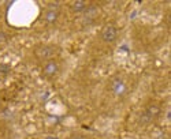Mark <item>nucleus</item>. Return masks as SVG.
Listing matches in <instances>:
<instances>
[{"instance_id": "1", "label": "nucleus", "mask_w": 171, "mask_h": 139, "mask_svg": "<svg viewBox=\"0 0 171 139\" xmlns=\"http://www.w3.org/2000/svg\"><path fill=\"white\" fill-rule=\"evenodd\" d=\"M101 37L105 42H112L116 38V27L112 25H108L103 29V33H101Z\"/></svg>"}, {"instance_id": "2", "label": "nucleus", "mask_w": 171, "mask_h": 139, "mask_svg": "<svg viewBox=\"0 0 171 139\" xmlns=\"http://www.w3.org/2000/svg\"><path fill=\"white\" fill-rule=\"evenodd\" d=\"M112 90L114 93L118 96H122L125 92H126V86H125V83L120 79H115L112 83Z\"/></svg>"}, {"instance_id": "3", "label": "nucleus", "mask_w": 171, "mask_h": 139, "mask_svg": "<svg viewBox=\"0 0 171 139\" xmlns=\"http://www.w3.org/2000/svg\"><path fill=\"white\" fill-rule=\"evenodd\" d=\"M56 71H58V64H56L55 62H48L47 64H45V67H44V74L48 75V77L55 75Z\"/></svg>"}, {"instance_id": "4", "label": "nucleus", "mask_w": 171, "mask_h": 139, "mask_svg": "<svg viewBox=\"0 0 171 139\" xmlns=\"http://www.w3.org/2000/svg\"><path fill=\"white\" fill-rule=\"evenodd\" d=\"M158 113V109H156V107H152V108H149L145 113H144L142 116H141V122L142 123H149L151 120H152V117H153L155 115Z\"/></svg>"}, {"instance_id": "5", "label": "nucleus", "mask_w": 171, "mask_h": 139, "mask_svg": "<svg viewBox=\"0 0 171 139\" xmlns=\"http://www.w3.org/2000/svg\"><path fill=\"white\" fill-rule=\"evenodd\" d=\"M58 11L55 8H49L47 12H45V21L48 22V23H54V22L58 19Z\"/></svg>"}, {"instance_id": "6", "label": "nucleus", "mask_w": 171, "mask_h": 139, "mask_svg": "<svg viewBox=\"0 0 171 139\" xmlns=\"http://www.w3.org/2000/svg\"><path fill=\"white\" fill-rule=\"evenodd\" d=\"M51 55H52V48H49V47H43L39 49V56L41 59H47Z\"/></svg>"}, {"instance_id": "7", "label": "nucleus", "mask_w": 171, "mask_h": 139, "mask_svg": "<svg viewBox=\"0 0 171 139\" xmlns=\"http://www.w3.org/2000/svg\"><path fill=\"white\" fill-rule=\"evenodd\" d=\"M86 8V3L85 2H81V0H78V2H74L73 3V10L75 12H81V11H85Z\"/></svg>"}, {"instance_id": "8", "label": "nucleus", "mask_w": 171, "mask_h": 139, "mask_svg": "<svg viewBox=\"0 0 171 139\" xmlns=\"http://www.w3.org/2000/svg\"><path fill=\"white\" fill-rule=\"evenodd\" d=\"M8 71H10V67L8 66L2 64V63H0V72H2V74H7Z\"/></svg>"}, {"instance_id": "9", "label": "nucleus", "mask_w": 171, "mask_h": 139, "mask_svg": "<svg viewBox=\"0 0 171 139\" xmlns=\"http://www.w3.org/2000/svg\"><path fill=\"white\" fill-rule=\"evenodd\" d=\"M73 139H83V137H81V135H75V137H73Z\"/></svg>"}, {"instance_id": "10", "label": "nucleus", "mask_w": 171, "mask_h": 139, "mask_svg": "<svg viewBox=\"0 0 171 139\" xmlns=\"http://www.w3.org/2000/svg\"><path fill=\"white\" fill-rule=\"evenodd\" d=\"M45 139H58V138H55V137H48V138H45Z\"/></svg>"}]
</instances>
